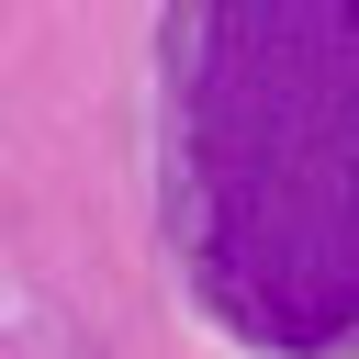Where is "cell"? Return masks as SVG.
<instances>
[{
  "mask_svg": "<svg viewBox=\"0 0 359 359\" xmlns=\"http://www.w3.org/2000/svg\"><path fill=\"white\" fill-rule=\"evenodd\" d=\"M180 236L247 348L359 325V0H180Z\"/></svg>",
  "mask_w": 359,
  "mask_h": 359,
  "instance_id": "1",
  "label": "cell"
}]
</instances>
